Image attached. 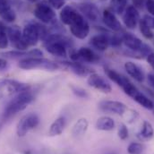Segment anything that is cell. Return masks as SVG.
<instances>
[{
    "label": "cell",
    "mask_w": 154,
    "mask_h": 154,
    "mask_svg": "<svg viewBox=\"0 0 154 154\" xmlns=\"http://www.w3.org/2000/svg\"><path fill=\"white\" fill-rule=\"evenodd\" d=\"M147 62L149 63V65L154 70V53H150L147 56Z\"/></svg>",
    "instance_id": "f35d334b"
},
{
    "label": "cell",
    "mask_w": 154,
    "mask_h": 154,
    "mask_svg": "<svg viewBox=\"0 0 154 154\" xmlns=\"http://www.w3.org/2000/svg\"><path fill=\"white\" fill-rule=\"evenodd\" d=\"M105 73L107 75V76L109 77L112 82H114L116 84H117L118 86H122L123 84V81H124V78L125 76L120 75L119 73H117L116 71L113 70V69H110V68H105Z\"/></svg>",
    "instance_id": "484cf974"
},
{
    "label": "cell",
    "mask_w": 154,
    "mask_h": 154,
    "mask_svg": "<svg viewBox=\"0 0 154 154\" xmlns=\"http://www.w3.org/2000/svg\"><path fill=\"white\" fill-rule=\"evenodd\" d=\"M35 17L44 23H50L56 18L54 10L46 4H39L36 6L33 12Z\"/></svg>",
    "instance_id": "ba28073f"
},
{
    "label": "cell",
    "mask_w": 154,
    "mask_h": 154,
    "mask_svg": "<svg viewBox=\"0 0 154 154\" xmlns=\"http://www.w3.org/2000/svg\"><path fill=\"white\" fill-rule=\"evenodd\" d=\"M18 66L23 70L32 69H45L49 71H55L60 68V66L49 59L43 57H27L20 60Z\"/></svg>",
    "instance_id": "7a4b0ae2"
},
{
    "label": "cell",
    "mask_w": 154,
    "mask_h": 154,
    "mask_svg": "<svg viewBox=\"0 0 154 154\" xmlns=\"http://www.w3.org/2000/svg\"><path fill=\"white\" fill-rule=\"evenodd\" d=\"M80 11L82 13V14L87 17L91 21H97L100 17L99 9L98 7L91 3H82L78 5Z\"/></svg>",
    "instance_id": "4fadbf2b"
},
{
    "label": "cell",
    "mask_w": 154,
    "mask_h": 154,
    "mask_svg": "<svg viewBox=\"0 0 154 154\" xmlns=\"http://www.w3.org/2000/svg\"><path fill=\"white\" fill-rule=\"evenodd\" d=\"M121 88L123 89V91H125V93L126 95H128L129 97L133 98L134 96V94L138 91V89L134 85V83L129 80L127 79L126 77L124 78V81H123V84L121 86Z\"/></svg>",
    "instance_id": "d4e9b609"
},
{
    "label": "cell",
    "mask_w": 154,
    "mask_h": 154,
    "mask_svg": "<svg viewBox=\"0 0 154 154\" xmlns=\"http://www.w3.org/2000/svg\"><path fill=\"white\" fill-rule=\"evenodd\" d=\"M80 15L81 14L77 13L75 8L70 5H66L60 13V20L63 23L70 26Z\"/></svg>",
    "instance_id": "5bb4252c"
},
{
    "label": "cell",
    "mask_w": 154,
    "mask_h": 154,
    "mask_svg": "<svg viewBox=\"0 0 154 154\" xmlns=\"http://www.w3.org/2000/svg\"><path fill=\"white\" fill-rule=\"evenodd\" d=\"M125 69L126 71V73L132 77L134 78L135 81L142 82L144 80V74L142 70V68L137 66L136 64L133 63V62H126L125 63Z\"/></svg>",
    "instance_id": "2e32d148"
},
{
    "label": "cell",
    "mask_w": 154,
    "mask_h": 154,
    "mask_svg": "<svg viewBox=\"0 0 154 154\" xmlns=\"http://www.w3.org/2000/svg\"><path fill=\"white\" fill-rule=\"evenodd\" d=\"M66 120L64 116H60L58 118H57L50 125L49 130H48V135L51 137H55V136H58L60 135L66 127Z\"/></svg>",
    "instance_id": "e0dca14e"
},
{
    "label": "cell",
    "mask_w": 154,
    "mask_h": 154,
    "mask_svg": "<svg viewBox=\"0 0 154 154\" xmlns=\"http://www.w3.org/2000/svg\"><path fill=\"white\" fill-rule=\"evenodd\" d=\"M103 22L112 31L114 32H119L121 31V23L120 22L116 19L114 13L110 10H104L103 12Z\"/></svg>",
    "instance_id": "9a60e30c"
},
{
    "label": "cell",
    "mask_w": 154,
    "mask_h": 154,
    "mask_svg": "<svg viewBox=\"0 0 154 154\" xmlns=\"http://www.w3.org/2000/svg\"><path fill=\"white\" fill-rule=\"evenodd\" d=\"M126 0H111L110 5L112 12H114L117 14H121L126 8Z\"/></svg>",
    "instance_id": "4316f807"
},
{
    "label": "cell",
    "mask_w": 154,
    "mask_h": 154,
    "mask_svg": "<svg viewBox=\"0 0 154 154\" xmlns=\"http://www.w3.org/2000/svg\"><path fill=\"white\" fill-rule=\"evenodd\" d=\"M88 126H89L88 120L84 117H82L78 119L75 122V124L74 125L72 128V134H74V136H77V137L82 136L87 132Z\"/></svg>",
    "instance_id": "ffe728a7"
},
{
    "label": "cell",
    "mask_w": 154,
    "mask_h": 154,
    "mask_svg": "<svg viewBox=\"0 0 154 154\" xmlns=\"http://www.w3.org/2000/svg\"><path fill=\"white\" fill-rule=\"evenodd\" d=\"M71 33L77 38L83 39L90 32V26L84 17L81 14L76 20L70 25Z\"/></svg>",
    "instance_id": "8992f818"
},
{
    "label": "cell",
    "mask_w": 154,
    "mask_h": 154,
    "mask_svg": "<svg viewBox=\"0 0 154 154\" xmlns=\"http://www.w3.org/2000/svg\"><path fill=\"white\" fill-rule=\"evenodd\" d=\"M12 8L7 0H0V15L10 11Z\"/></svg>",
    "instance_id": "836d02e7"
},
{
    "label": "cell",
    "mask_w": 154,
    "mask_h": 154,
    "mask_svg": "<svg viewBox=\"0 0 154 154\" xmlns=\"http://www.w3.org/2000/svg\"><path fill=\"white\" fill-rule=\"evenodd\" d=\"M23 38L29 47L37 45L39 39L37 23H30L24 27L23 31Z\"/></svg>",
    "instance_id": "30bf717a"
},
{
    "label": "cell",
    "mask_w": 154,
    "mask_h": 154,
    "mask_svg": "<svg viewBox=\"0 0 154 154\" xmlns=\"http://www.w3.org/2000/svg\"><path fill=\"white\" fill-rule=\"evenodd\" d=\"M99 108L103 112L119 116H124L127 110L126 105L117 100H102L100 102Z\"/></svg>",
    "instance_id": "5b68a950"
},
{
    "label": "cell",
    "mask_w": 154,
    "mask_h": 154,
    "mask_svg": "<svg viewBox=\"0 0 154 154\" xmlns=\"http://www.w3.org/2000/svg\"><path fill=\"white\" fill-rule=\"evenodd\" d=\"M117 134H118V137L121 139V140H125L128 138V129H127V126L125 125V124H120L119 126H118V131H117Z\"/></svg>",
    "instance_id": "1f68e13d"
},
{
    "label": "cell",
    "mask_w": 154,
    "mask_h": 154,
    "mask_svg": "<svg viewBox=\"0 0 154 154\" xmlns=\"http://www.w3.org/2000/svg\"><path fill=\"white\" fill-rule=\"evenodd\" d=\"M145 5L149 14L154 16V0H146Z\"/></svg>",
    "instance_id": "8d00e7d4"
},
{
    "label": "cell",
    "mask_w": 154,
    "mask_h": 154,
    "mask_svg": "<svg viewBox=\"0 0 154 154\" xmlns=\"http://www.w3.org/2000/svg\"><path fill=\"white\" fill-rule=\"evenodd\" d=\"M96 127L100 131H112L115 128V121L109 116H101L97 120Z\"/></svg>",
    "instance_id": "44dd1931"
},
{
    "label": "cell",
    "mask_w": 154,
    "mask_h": 154,
    "mask_svg": "<svg viewBox=\"0 0 154 154\" xmlns=\"http://www.w3.org/2000/svg\"><path fill=\"white\" fill-rule=\"evenodd\" d=\"M134 100H135L139 105L143 107L146 109L152 110L154 109V103L152 100H150L147 96H145L143 93L140 92L139 91L134 94V96L132 98Z\"/></svg>",
    "instance_id": "603a6c76"
},
{
    "label": "cell",
    "mask_w": 154,
    "mask_h": 154,
    "mask_svg": "<svg viewBox=\"0 0 154 154\" xmlns=\"http://www.w3.org/2000/svg\"><path fill=\"white\" fill-rule=\"evenodd\" d=\"M90 43L97 50L105 51L109 45V39L104 34H98L91 38Z\"/></svg>",
    "instance_id": "ac0fdd59"
},
{
    "label": "cell",
    "mask_w": 154,
    "mask_h": 154,
    "mask_svg": "<svg viewBox=\"0 0 154 154\" xmlns=\"http://www.w3.org/2000/svg\"><path fill=\"white\" fill-rule=\"evenodd\" d=\"M148 81L150 84L154 88V74H149L148 75Z\"/></svg>",
    "instance_id": "60d3db41"
},
{
    "label": "cell",
    "mask_w": 154,
    "mask_h": 154,
    "mask_svg": "<svg viewBox=\"0 0 154 154\" xmlns=\"http://www.w3.org/2000/svg\"><path fill=\"white\" fill-rule=\"evenodd\" d=\"M63 65L66 68L70 69L75 75H76L78 76L83 77L87 76V75L89 76L91 74L94 73L92 71V69L89 68L87 66L82 64L81 62H74V61H72V62H63Z\"/></svg>",
    "instance_id": "7c38bea8"
},
{
    "label": "cell",
    "mask_w": 154,
    "mask_h": 154,
    "mask_svg": "<svg viewBox=\"0 0 154 154\" xmlns=\"http://www.w3.org/2000/svg\"><path fill=\"white\" fill-rule=\"evenodd\" d=\"M80 62H86V63H95L99 60V57L89 48H81L78 50Z\"/></svg>",
    "instance_id": "d6986e66"
},
{
    "label": "cell",
    "mask_w": 154,
    "mask_h": 154,
    "mask_svg": "<svg viewBox=\"0 0 154 154\" xmlns=\"http://www.w3.org/2000/svg\"><path fill=\"white\" fill-rule=\"evenodd\" d=\"M39 123V117L35 113L27 114L21 118L16 126V134L19 137L25 136L31 130L37 127Z\"/></svg>",
    "instance_id": "277c9868"
},
{
    "label": "cell",
    "mask_w": 154,
    "mask_h": 154,
    "mask_svg": "<svg viewBox=\"0 0 154 154\" xmlns=\"http://www.w3.org/2000/svg\"><path fill=\"white\" fill-rule=\"evenodd\" d=\"M122 40L130 51H134V52L147 51V52H150V48H148L146 45H143L140 38L134 36L131 33H125L123 38H122Z\"/></svg>",
    "instance_id": "9c48e42d"
},
{
    "label": "cell",
    "mask_w": 154,
    "mask_h": 154,
    "mask_svg": "<svg viewBox=\"0 0 154 154\" xmlns=\"http://www.w3.org/2000/svg\"><path fill=\"white\" fill-rule=\"evenodd\" d=\"M33 100H34L33 93L30 90L16 94L10 100V102L5 106L3 113V119L4 120L9 119L12 116L16 115L17 113L24 110L27 108V106L33 101Z\"/></svg>",
    "instance_id": "6da1fadb"
},
{
    "label": "cell",
    "mask_w": 154,
    "mask_h": 154,
    "mask_svg": "<svg viewBox=\"0 0 154 154\" xmlns=\"http://www.w3.org/2000/svg\"><path fill=\"white\" fill-rule=\"evenodd\" d=\"M30 85L15 80H1L0 81V99L15 96L16 94L30 90Z\"/></svg>",
    "instance_id": "3957f363"
},
{
    "label": "cell",
    "mask_w": 154,
    "mask_h": 154,
    "mask_svg": "<svg viewBox=\"0 0 154 154\" xmlns=\"http://www.w3.org/2000/svg\"><path fill=\"white\" fill-rule=\"evenodd\" d=\"M133 3H134V6L136 9L137 8H143L146 3V0H133Z\"/></svg>",
    "instance_id": "74e56055"
},
{
    "label": "cell",
    "mask_w": 154,
    "mask_h": 154,
    "mask_svg": "<svg viewBox=\"0 0 154 154\" xmlns=\"http://www.w3.org/2000/svg\"><path fill=\"white\" fill-rule=\"evenodd\" d=\"M125 114L127 115L126 119H127V121H128L129 123H133V122L136 121V119H137V117H138V113H137L135 110H132V109L129 110L128 109H127V110L125 111ZM125 114H124V115H125Z\"/></svg>",
    "instance_id": "d6a6232c"
},
{
    "label": "cell",
    "mask_w": 154,
    "mask_h": 154,
    "mask_svg": "<svg viewBox=\"0 0 154 154\" xmlns=\"http://www.w3.org/2000/svg\"><path fill=\"white\" fill-rule=\"evenodd\" d=\"M27 1H29V2H32V3H33V2H36V1H38V0H27Z\"/></svg>",
    "instance_id": "b9f144b4"
},
{
    "label": "cell",
    "mask_w": 154,
    "mask_h": 154,
    "mask_svg": "<svg viewBox=\"0 0 154 154\" xmlns=\"http://www.w3.org/2000/svg\"><path fill=\"white\" fill-rule=\"evenodd\" d=\"M105 154H115V153H113V152H107V153H105Z\"/></svg>",
    "instance_id": "7bdbcfd3"
},
{
    "label": "cell",
    "mask_w": 154,
    "mask_h": 154,
    "mask_svg": "<svg viewBox=\"0 0 154 154\" xmlns=\"http://www.w3.org/2000/svg\"><path fill=\"white\" fill-rule=\"evenodd\" d=\"M139 27H140V32H142L143 36L144 38L151 39L154 37V33L152 30L144 23L143 20H140L139 21Z\"/></svg>",
    "instance_id": "83f0119b"
},
{
    "label": "cell",
    "mask_w": 154,
    "mask_h": 154,
    "mask_svg": "<svg viewBox=\"0 0 154 154\" xmlns=\"http://www.w3.org/2000/svg\"><path fill=\"white\" fill-rule=\"evenodd\" d=\"M7 67V61L0 57V70H4Z\"/></svg>",
    "instance_id": "ab89813d"
},
{
    "label": "cell",
    "mask_w": 154,
    "mask_h": 154,
    "mask_svg": "<svg viewBox=\"0 0 154 154\" xmlns=\"http://www.w3.org/2000/svg\"><path fill=\"white\" fill-rule=\"evenodd\" d=\"M6 34L8 39L14 44V46L23 39V32L17 25L8 27L6 29Z\"/></svg>",
    "instance_id": "7402d4cb"
},
{
    "label": "cell",
    "mask_w": 154,
    "mask_h": 154,
    "mask_svg": "<svg viewBox=\"0 0 154 154\" xmlns=\"http://www.w3.org/2000/svg\"><path fill=\"white\" fill-rule=\"evenodd\" d=\"M5 27L0 28V49H5L8 46V37L5 32Z\"/></svg>",
    "instance_id": "4dcf8cb0"
},
{
    "label": "cell",
    "mask_w": 154,
    "mask_h": 154,
    "mask_svg": "<svg viewBox=\"0 0 154 154\" xmlns=\"http://www.w3.org/2000/svg\"><path fill=\"white\" fill-rule=\"evenodd\" d=\"M49 5L55 9H61L65 6V0H48Z\"/></svg>",
    "instance_id": "e575fe53"
},
{
    "label": "cell",
    "mask_w": 154,
    "mask_h": 154,
    "mask_svg": "<svg viewBox=\"0 0 154 154\" xmlns=\"http://www.w3.org/2000/svg\"><path fill=\"white\" fill-rule=\"evenodd\" d=\"M140 20L138 10L134 5L126 6L125 8V14H124L123 21L125 25L128 29H134Z\"/></svg>",
    "instance_id": "8fae6325"
},
{
    "label": "cell",
    "mask_w": 154,
    "mask_h": 154,
    "mask_svg": "<svg viewBox=\"0 0 154 154\" xmlns=\"http://www.w3.org/2000/svg\"><path fill=\"white\" fill-rule=\"evenodd\" d=\"M143 20L144 21V23L151 29H154V16H152V15H145Z\"/></svg>",
    "instance_id": "d590c367"
},
{
    "label": "cell",
    "mask_w": 154,
    "mask_h": 154,
    "mask_svg": "<svg viewBox=\"0 0 154 154\" xmlns=\"http://www.w3.org/2000/svg\"><path fill=\"white\" fill-rule=\"evenodd\" d=\"M154 135L152 125L149 121H143L142 129L139 133V138L143 141H150Z\"/></svg>",
    "instance_id": "cb8c5ba5"
},
{
    "label": "cell",
    "mask_w": 154,
    "mask_h": 154,
    "mask_svg": "<svg viewBox=\"0 0 154 154\" xmlns=\"http://www.w3.org/2000/svg\"><path fill=\"white\" fill-rule=\"evenodd\" d=\"M143 152V146L139 143H132L127 147V152L129 154H142Z\"/></svg>",
    "instance_id": "f546056e"
},
{
    "label": "cell",
    "mask_w": 154,
    "mask_h": 154,
    "mask_svg": "<svg viewBox=\"0 0 154 154\" xmlns=\"http://www.w3.org/2000/svg\"><path fill=\"white\" fill-rule=\"evenodd\" d=\"M87 82L91 87L98 91H100L104 93H109L112 91V87L110 83L104 77L96 73H92L88 76Z\"/></svg>",
    "instance_id": "52a82bcc"
},
{
    "label": "cell",
    "mask_w": 154,
    "mask_h": 154,
    "mask_svg": "<svg viewBox=\"0 0 154 154\" xmlns=\"http://www.w3.org/2000/svg\"><path fill=\"white\" fill-rule=\"evenodd\" d=\"M101 1H104V0H101Z\"/></svg>",
    "instance_id": "ee69618b"
},
{
    "label": "cell",
    "mask_w": 154,
    "mask_h": 154,
    "mask_svg": "<svg viewBox=\"0 0 154 154\" xmlns=\"http://www.w3.org/2000/svg\"><path fill=\"white\" fill-rule=\"evenodd\" d=\"M72 92L78 97V98H81V99H87L89 98V93L86 90L79 87V86H76V85H74V84H71L69 85Z\"/></svg>",
    "instance_id": "f1b7e54d"
}]
</instances>
